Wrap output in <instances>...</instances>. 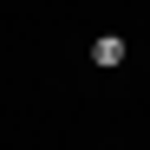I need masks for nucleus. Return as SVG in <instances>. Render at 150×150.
<instances>
[{"mask_svg":"<svg viewBox=\"0 0 150 150\" xmlns=\"http://www.w3.org/2000/svg\"><path fill=\"white\" fill-rule=\"evenodd\" d=\"M124 59H131V46H124L117 33H98L91 39V65H124Z\"/></svg>","mask_w":150,"mask_h":150,"instance_id":"nucleus-1","label":"nucleus"}]
</instances>
